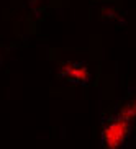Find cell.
<instances>
[{"instance_id":"6da1fadb","label":"cell","mask_w":136,"mask_h":149,"mask_svg":"<svg viewBox=\"0 0 136 149\" xmlns=\"http://www.w3.org/2000/svg\"><path fill=\"white\" fill-rule=\"evenodd\" d=\"M128 125L126 121H115L110 123L108 128L103 133V141H107L108 148H116L118 144H121L123 138L126 136Z\"/></svg>"}]
</instances>
